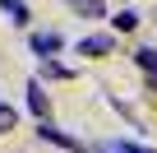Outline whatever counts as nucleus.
<instances>
[{"label": "nucleus", "instance_id": "nucleus-2", "mask_svg": "<svg viewBox=\"0 0 157 153\" xmlns=\"http://www.w3.org/2000/svg\"><path fill=\"white\" fill-rule=\"evenodd\" d=\"M28 46H33L37 56H46V60H51V56H56V51L65 46V37H60L56 28H51V33H33V37H28Z\"/></svg>", "mask_w": 157, "mask_h": 153}, {"label": "nucleus", "instance_id": "nucleus-5", "mask_svg": "<svg viewBox=\"0 0 157 153\" xmlns=\"http://www.w3.org/2000/svg\"><path fill=\"white\" fill-rule=\"evenodd\" d=\"M0 14H10V23H19V28H28V5H23V0H0Z\"/></svg>", "mask_w": 157, "mask_h": 153}, {"label": "nucleus", "instance_id": "nucleus-7", "mask_svg": "<svg viewBox=\"0 0 157 153\" xmlns=\"http://www.w3.org/2000/svg\"><path fill=\"white\" fill-rule=\"evenodd\" d=\"M97 153H152V148L129 144V139H106V144H97Z\"/></svg>", "mask_w": 157, "mask_h": 153}, {"label": "nucleus", "instance_id": "nucleus-9", "mask_svg": "<svg viewBox=\"0 0 157 153\" xmlns=\"http://www.w3.org/2000/svg\"><path fill=\"white\" fill-rule=\"evenodd\" d=\"M14 125H19V107L14 102H0V135H10Z\"/></svg>", "mask_w": 157, "mask_h": 153}, {"label": "nucleus", "instance_id": "nucleus-6", "mask_svg": "<svg viewBox=\"0 0 157 153\" xmlns=\"http://www.w3.org/2000/svg\"><path fill=\"white\" fill-rule=\"evenodd\" d=\"M28 107L46 121V88H42V79H33V84H28Z\"/></svg>", "mask_w": 157, "mask_h": 153}, {"label": "nucleus", "instance_id": "nucleus-3", "mask_svg": "<svg viewBox=\"0 0 157 153\" xmlns=\"http://www.w3.org/2000/svg\"><path fill=\"white\" fill-rule=\"evenodd\" d=\"M134 65L148 74V84L157 88V51H152V46H139V51H134Z\"/></svg>", "mask_w": 157, "mask_h": 153}, {"label": "nucleus", "instance_id": "nucleus-4", "mask_svg": "<svg viewBox=\"0 0 157 153\" xmlns=\"http://www.w3.org/2000/svg\"><path fill=\"white\" fill-rule=\"evenodd\" d=\"M65 5L74 14H83V19H106V5H102V0H65Z\"/></svg>", "mask_w": 157, "mask_h": 153}, {"label": "nucleus", "instance_id": "nucleus-8", "mask_svg": "<svg viewBox=\"0 0 157 153\" xmlns=\"http://www.w3.org/2000/svg\"><path fill=\"white\" fill-rule=\"evenodd\" d=\"M111 28H116V33H134V28H139V10H120V14L111 19Z\"/></svg>", "mask_w": 157, "mask_h": 153}, {"label": "nucleus", "instance_id": "nucleus-1", "mask_svg": "<svg viewBox=\"0 0 157 153\" xmlns=\"http://www.w3.org/2000/svg\"><path fill=\"white\" fill-rule=\"evenodd\" d=\"M116 37L111 33H93V37H78V56H111Z\"/></svg>", "mask_w": 157, "mask_h": 153}]
</instances>
